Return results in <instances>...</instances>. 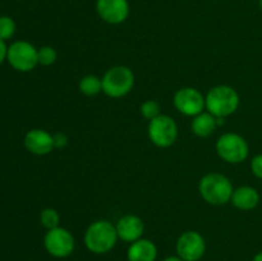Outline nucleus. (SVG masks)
<instances>
[{
    "label": "nucleus",
    "mask_w": 262,
    "mask_h": 261,
    "mask_svg": "<svg viewBox=\"0 0 262 261\" xmlns=\"http://www.w3.org/2000/svg\"><path fill=\"white\" fill-rule=\"evenodd\" d=\"M79 91L86 96H96L102 91V79L95 74H87L79 81Z\"/></svg>",
    "instance_id": "obj_17"
},
{
    "label": "nucleus",
    "mask_w": 262,
    "mask_h": 261,
    "mask_svg": "<svg viewBox=\"0 0 262 261\" xmlns=\"http://www.w3.org/2000/svg\"><path fill=\"white\" fill-rule=\"evenodd\" d=\"M117 228L118 238L124 242L133 243L136 241L141 240L145 232V224L143 220L137 215H124L120 217L115 224Z\"/></svg>",
    "instance_id": "obj_13"
},
{
    "label": "nucleus",
    "mask_w": 262,
    "mask_h": 261,
    "mask_svg": "<svg viewBox=\"0 0 262 261\" xmlns=\"http://www.w3.org/2000/svg\"><path fill=\"white\" fill-rule=\"evenodd\" d=\"M54 138V147L55 148H64L68 145V136L64 132H58L53 135Z\"/></svg>",
    "instance_id": "obj_23"
},
{
    "label": "nucleus",
    "mask_w": 262,
    "mask_h": 261,
    "mask_svg": "<svg viewBox=\"0 0 262 261\" xmlns=\"http://www.w3.org/2000/svg\"><path fill=\"white\" fill-rule=\"evenodd\" d=\"M258 5H260V9L262 10V0H258Z\"/></svg>",
    "instance_id": "obj_27"
},
{
    "label": "nucleus",
    "mask_w": 262,
    "mask_h": 261,
    "mask_svg": "<svg viewBox=\"0 0 262 261\" xmlns=\"http://www.w3.org/2000/svg\"><path fill=\"white\" fill-rule=\"evenodd\" d=\"M163 261H184V260H182L179 256H169V257L164 258Z\"/></svg>",
    "instance_id": "obj_25"
},
{
    "label": "nucleus",
    "mask_w": 262,
    "mask_h": 261,
    "mask_svg": "<svg viewBox=\"0 0 262 261\" xmlns=\"http://www.w3.org/2000/svg\"><path fill=\"white\" fill-rule=\"evenodd\" d=\"M173 101L177 110L186 117H196L206 109L205 96L193 87L179 89L174 95Z\"/></svg>",
    "instance_id": "obj_9"
},
{
    "label": "nucleus",
    "mask_w": 262,
    "mask_h": 261,
    "mask_svg": "<svg viewBox=\"0 0 262 261\" xmlns=\"http://www.w3.org/2000/svg\"><path fill=\"white\" fill-rule=\"evenodd\" d=\"M148 138L155 146L161 148L170 147L178 137V125L176 120L165 114L150 120L147 128Z\"/></svg>",
    "instance_id": "obj_6"
},
{
    "label": "nucleus",
    "mask_w": 262,
    "mask_h": 261,
    "mask_svg": "<svg viewBox=\"0 0 262 261\" xmlns=\"http://www.w3.org/2000/svg\"><path fill=\"white\" fill-rule=\"evenodd\" d=\"M7 53H8V46L5 45V41L0 40V64L7 59Z\"/></svg>",
    "instance_id": "obj_24"
},
{
    "label": "nucleus",
    "mask_w": 262,
    "mask_h": 261,
    "mask_svg": "<svg viewBox=\"0 0 262 261\" xmlns=\"http://www.w3.org/2000/svg\"><path fill=\"white\" fill-rule=\"evenodd\" d=\"M25 146L31 154L42 156L48 155L54 150V138L53 135L45 129L35 128L26 133Z\"/></svg>",
    "instance_id": "obj_12"
},
{
    "label": "nucleus",
    "mask_w": 262,
    "mask_h": 261,
    "mask_svg": "<svg viewBox=\"0 0 262 261\" xmlns=\"http://www.w3.org/2000/svg\"><path fill=\"white\" fill-rule=\"evenodd\" d=\"M96 12L106 23L119 25L129 15V4L128 0H97Z\"/></svg>",
    "instance_id": "obj_11"
},
{
    "label": "nucleus",
    "mask_w": 262,
    "mask_h": 261,
    "mask_svg": "<svg viewBox=\"0 0 262 261\" xmlns=\"http://www.w3.org/2000/svg\"><path fill=\"white\" fill-rule=\"evenodd\" d=\"M102 92L113 99L129 94L135 86V74L125 66H115L102 77Z\"/></svg>",
    "instance_id": "obj_4"
},
{
    "label": "nucleus",
    "mask_w": 262,
    "mask_h": 261,
    "mask_svg": "<svg viewBox=\"0 0 262 261\" xmlns=\"http://www.w3.org/2000/svg\"><path fill=\"white\" fill-rule=\"evenodd\" d=\"M206 251V242L201 233L187 230L177 241V253L184 261H199Z\"/></svg>",
    "instance_id": "obj_10"
},
{
    "label": "nucleus",
    "mask_w": 262,
    "mask_h": 261,
    "mask_svg": "<svg viewBox=\"0 0 262 261\" xmlns=\"http://www.w3.org/2000/svg\"><path fill=\"white\" fill-rule=\"evenodd\" d=\"M43 246L51 256L64 258L73 253L76 242H74L73 234L68 229L58 227L46 232L43 237Z\"/></svg>",
    "instance_id": "obj_8"
},
{
    "label": "nucleus",
    "mask_w": 262,
    "mask_h": 261,
    "mask_svg": "<svg viewBox=\"0 0 262 261\" xmlns=\"http://www.w3.org/2000/svg\"><path fill=\"white\" fill-rule=\"evenodd\" d=\"M251 170H252L253 176L257 178L262 179V154H258L251 161Z\"/></svg>",
    "instance_id": "obj_22"
},
{
    "label": "nucleus",
    "mask_w": 262,
    "mask_h": 261,
    "mask_svg": "<svg viewBox=\"0 0 262 261\" xmlns=\"http://www.w3.org/2000/svg\"><path fill=\"white\" fill-rule=\"evenodd\" d=\"M37 56L38 64H41L43 67H49L55 63L56 59H58V53L51 46H42V48L38 49Z\"/></svg>",
    "instance_id": "obj_20"
},
{
    "label": "nucleus",
    "mask_w": 262,
    "mask_h": 261,
    "mask_svg": "<svg viewBox=\"0 0 262 261\" xmlns=\"http://www.w3.org/2000/svg\"><path fill=\"white\" fill-rule=\"evenodd\" d=\"M40 222L42 224V227H45L46 229L50 230L54 228L59 227V223H60V215L53 207H46L41 211L40 214Z\"/></svg>",
    "instance_id": "obj_18"
},
{
    "label": "nucleus",
    "mask_w": 262,
    "mask_h": 261,
    "mask_svg": "<svg viewBox=\"0 0 262 261\" xmlns=\"http://www.w3.org/2000/svg\"><path fill=\"white\" fill-rule=\"evenodd\" d=\"M252 261H262V252H258L256 253L255 257H253Z\"/></svg>",
    "instance_id": "obj_26"
},
{
    "label": "nucleus",
    "mask_w": 262,
    "mask_h": 261,
    "mask_svg": "<svg viewBox=\"0 0 262 261\" xmlns=\"http://www.w3.org/2000/svg\"><path fill=\"white\" fill-rule=\"evenodd\" d=\"M206 110L216 118H227L237 112L239 106V95L228 84L215 86L205 96Z\"/></svg>",
    "instance_id": "obj_3"
},
{
    "label": "nucleus",
    "mask_w": 262,
    "mask_h": 261,
    "mask_svg": "<svg viewBox=\"0 0 262 261\" xmlns=\"http://www.w3.org/2000/svg\"><path fill=\"white\" fill-rule=\"evenodd\" d=\"M15 22L13 18L8 17V15H2L0 17V40L5 41L13 37L15 33Z\"/></svg>",
    "instance_id": "obj_19"
},
{
    "label": "nucleus",
    "mask_w": 262,
    "mask_h": 261,
    "mask_svg": "<svg viewBox=\"0 0 262 261\" xmlns=\"http://www.w3.org/2000/svg\"><path fill=\"white\" fill-rule=\"evenodd\" d=\"M216 153L227 163L241 164L248 158L250 146L245 137L238 133L228 132L217 138Z\"/></svg>",
    "instance_id": "obj_5"
},
{
    "label": "nucleus",
    "mask_w": 262,
    "mask_h": 261,
    "mask_svg": "<svg viewBox=\"0 0 262 261\" xmlns=\"http://www.w3.org/2000/svg\"><path fill=\"white\" fill-rule=\"evenodd\" d=\"M191 128L192 132L199 137H209L217 128L216 117H214L209 112L200 113L199 115L193 117Z\"/></svg>",
    "instance_id": "obj_16"
},
{
    "label": "nucleus",
    "mask_w": 262,
    "mask_h": 261,
    "mask_svg": "<svg viewBox=\"0 0 262 261\" xmlns=\"http://www.w3.org/2000/svg\"><path fill=\"white\" fill-rule=\"evenodd\" d=\"M38 50L27 41H14L8 48L7 60L18 72H31L38 64Z\"/></svg>",
    "instance_id": "obj_7"
},
{
    "label": "nucleus",
    "mask_w": 262,
    "mask_h": 261,
    "mask_svg": "<svg viewBox=\"0 0 262 261\" xmlns=\"http://www.w3.org/2000/svg\"><path fill=\"white\" fill-rule=\"evenodd\" d=\"M199 191L207 204L222 206L230 201L234 188L230 179L224 174L209 173L200 181Z\"/></svg>",
    "instance_id": "obj_2"
},
{
    "label": "nucleus",
    "mask_w": 262,
    "mask_h": 261,
    "mask_svg": "<svg viewBox=\"0 0 262 261\" xmlns=\"http://www.w3.org/2000/svg\"><path fill=\"white\" fill-rule=\"evenodd\" d=\"M140 110L142 117L147 120H152L155 118H158L159 115H161L160 104L158 101H155V100H147V101H145L141 105Z\"/></svg>",
    "instance_id": "obj_21"
},
{
    "label": "nucleus",
    "mask_w": 262,
    "mask_h": 261,
    "mask_svg": "<svg viewBox=\"0 0 262 261\" xmlns=\"http://www.w3.org/2000/svg\"><path fill=\"white\" fill-rule=\"evenodd\" d=\"M230 202L234 205L237 209L243 210V211H248V210L255 209L260 202V193L257 189L250 186H242L238 187L233 191L232 199Z\"/></svg>",
    "instance_id": "obj_15"
},
{
    "label": "nucleus",
    "mask_w": 262,
    "mask_h": 261,
    "mask_svg": "<svg viewBox=\"0 0 262 261\" xmlns=\"http://www.w3.org/2000/svg\"><path fill=\"white\" fill-rule=\"evenodd\" d=\"M128 261H156L158 247L155 243L146 238L130 243L127 251Z\"/></svg>",
    "instance_id": "obj_14"
},
{
    "label": "nucleus",
    "mask_w": 262,
    "mask_h": 261,
    "mask_svg": "<svg viewBox=\"0 0 262 261\" xmlns=\"http://www.w3.org/2000/svg\"><path fill=\"white\" fill-rule=\"evenodd\" d=\"M118 240L117 228L109 220H96L89 225L84 233V246L90 252L96 255L112 251Z\"/></svg>",
    "instance_id": "obj_1"
}]
</instances>
